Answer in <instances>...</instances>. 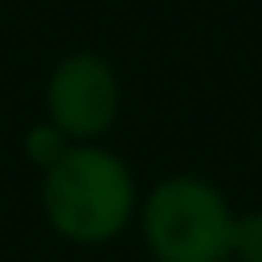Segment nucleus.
Returning <instances> with one entry per match:
<instances>
[{"label": "nucleus", "instance_id": "1", "mask_svg": "<svg viewBox=\"0 0 262 262\" xmlns=\"http://www.w3.org/2000/svg\"><path fill=\"white\" fill-rule=\"evenodd\" d=\"M135 205L131 172L102 147H70L45 172V213L70 242L115 237Z\"/></svg>", "mask_w": 262, "mask_h": 262}, {"label": "nucleus", "instance_id": "2", "mask_svg": "<svg viewBox=\"0 0 262 262\" xmlns=\"http://www.w3.org/2000/svg\"><path fill=\"white\" fill-rule=\"evenodd\" d=\"M233 221L221 192L196 176L164 180L143 209V233L160 262H225L233 254Z\"/></svg>", "mask_w": 262, "mask_h": 262}, {"label": "nucleus", "instance_id": "3", "mask_svg": "<svg viewBox=\"0 0 262 262\" xmlns=\"http://www.w3.org/2000/svg\"><path fill=\"white\" fill-rule=\"evenodd\" d=\"M119 111V82L106 61L94 53L66 57L49 78V115L53 127L70 139H90L111 127Z\"/></svg>", "mask_w": 262, "mask_h": 262}, {"label": "nucleus", "instance_id": "4", "mask_svg": "<svg viewBox=\"0 0 262 262\" xmlns=\"http://www.w3.org/2000/svg\"><path fill=\"white\" fill-rule=\"evenodd\" d=\"M233 254L242 262H262V213L233 221Z\"/></svg>", "mask_w": 262, "mask_h": 262}, {"label": "nucleus", "instance_id": "5", "mask_svg": "<svg viewBox=\"0 0 262 262\" xmlns=\"http://www.w3.org/2000/svg\"><path fill=\"white\" fill-rule=\"evenodd\" d=\"M66 151H70V147H66V135H61L57 127H37V131L29 135V156L41 160V164H57Z\"/></svg>", "mask_w": 262, "mask_h": 262}]
</instances>
